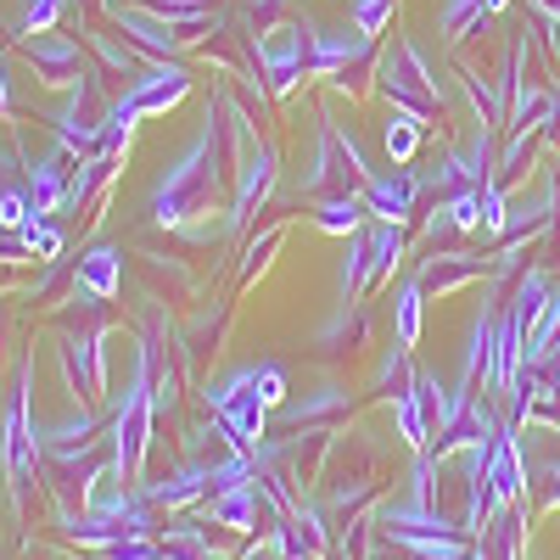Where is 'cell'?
I'll use <instances>...</instances> for the list:
<instances>
[{"label": "cell", "mask_w": 560, "mask_h": 560, "mask_svg": "<svg viewBox=\"0 0 560 560\" xmlns=\"http://www.w3.org/2000/svg\"><path fill=\"white\" fill-rule=\"evenodd\" d=\"M28 219H34L28 191H0V224H7V230H23Z\"/></svg>", "instance_id": "obj_28"}, {"label": "cell", "mask_w": 560, "mask_h": 560, "mask_svg": "<svg viewBox=\"0 0 560 560\" xmlns=\"http://www.w3.org/2000/svg\"><path fill=\"white\" fill-rule=\"evenodd\" d=\"M102 560H163V544H152V538H118V544L102 549Z\"/></svg>", "instance_id": "obj_26"}, {"label": "cell", "mask_w": 560, "mask_h": 560, "mask_svg": "<svg viewBox=\"0 0 560 560\" xmlns=\"http://www.w3.org/2000/svg\"><path fill=\"white\" fill-rule=\"evenodd\" d=\"M185 90H191L185 68H152V73H140V79H135V90H129L124 102H129L140 118H147V113H168V107L185 96Z\"/></svg>", "instance_id": "obj_12"}, {"label": "cell", "mask_w": 560, "mask_h": 560, "mask_svg": "<svg viewBox=\"0 0 560 560\" xmlns=\"http://www.w3.org/2000/svg\"><path fill=\"white\" fill-rule=\"evenodd\" d=\"M448 224L454 230H482V185H459L448 197Z\"/></svg>", "instance_id": "obj_24"}, {"label": "cell", "mask_w": 560, "mask_h": 560, "mask_svg": "<svg viewBox=\"0 0 560 560\" xmlns=\"http://www.w3.org/2000/svg\"><path fill=\"white\" fill-rule=\"evenodd\" d=\"M269 185H275V152H269V147H253V140H247V158H242V168H236V208H230V224L242 230V224L264 208Z\"/></svg>", "instance_id": "obj_7"}, {"label": "cell", "mask_w": 560, "mask_h": 560, "mask_svg": "<svg viewBox=\"0 0 560 560\" xmlns=\"http://www.w3.org/2000/svg\"><path fill=\"white\" fill-rule=\"evenodd\" d=\"M202 510H208L213 527L247 538V533L258 527V488H253V477H247V482H230V488H219V493H208Z\"/></svg>", "instance_id": "obj_9"}, {"label": "cell", "mask_w": 560, "mask_h": 560, "mask_svg": "<svg viewBox=\"0 0 560 560\" xmlns=\"http://www.w3.org/2000/svg\"><path fill=\"white\" fill-rule=\"evenodd\" d=\"M382 90L393 96V107H404L415 118H432L443 107V90H438V79L427 73V62H420V51H415L409 39L393 45V57L382 68Z\"/></svg>", "instance_id": "obj_4"}, {"label": "cell", "mask_w": 560, "mask_h": 560, "mask_svg": "<svg viewBox=\"0 0 560 560\" xmlns=\"http://www.w3.org/2000/svg\"><path fill=\"white\" fill-rule=\"evenodd\" d=\"M118 280H124V253L118 247H96V253L79 258V287L96 298V303L118 298Z\"/></svg>", "instance_id": "obj_14"}, {"label": "cell", "mask_w": 560, "mask_h": 560, "mask_svg": "<svg viewBox=\"0 0 560 560\" xmlns=\"http://www.w3.org/2000/svg\"><path fill=\"white\" fill-rule=\"evenodd\" d=\"M420 124H427V118L393 107V118H387V158H393V168H404V163L420 152Z\"/></svg>", "instance_id": "obj_18"}, {"label": "cell", "mask_w": 560, "mask_h": 560, "mask_svg": "<svg viewBox=\"0 0 560 560\" xmlns=\"http://www.w3.org/2000/svg\"><path fill=\"white\" fill-rule=\"evenodd\" d=\"M242 560H280V555H275V544H269V549H247Z\"/></svg>", "instance_id": "obj_30"}, {"label": "cell", "mask_w": 560, "mask_h": 560, "mask_svg": "<svg viewBox=\"0 0 560 560\" xmlns=\"http://www.w3.org/2000/svg\"><path fill=\"white\" fill-rule=\"evenodd\" d=\"M124 28H129V34H135L140 45H147L152 57H168V45L179 39L168 18H163V23H152V18H140V12H124Z\"/></svg>", "instance_id": "obj_22"}, {"label": "cell", "mask_w": 560, "mask_h": 560, "mask_svg": "<svg viewBox=\"0 0 560 560\" xmlns=\"http://www.w3.org/2000/svg\"><path fill=\"white\" fill-rule=\"evenodd\" d=\"M152 348H140V370L124 393V409L113 420V477L124 488L140 482V459H147V443H152Z\"/></svg>", "instance_id": "obj_3"}, {"label": "cell", "mask_w": 560, "mask_h": 560, "mask_svg": "<svg viewBox=\"0 0 560 560\" xmlns=\"http://www.w3.org/2000/svg\"><path fill=\"white\" fill-rule=\"evenodd\" d=\"M62 174H68L62 163H39V168H34V179H28V202H34V219L57 213V208L68 202V179H62Z\"/></svg>", "instance_id": "obj_16"}, {"label": "cell", "mask_w": 560, "mask_h": 560, "mask_svg": "<svg viewBox=\"0 0 560 560\" xmlns=\"http://www.w3.org/2000/svg\"><path fill=\"white\" fill-rule=\"evenodd\" d=\"M415 191H420L415 174L409 168H393V174H370L359 197H364V213H376L382 224H404L409 208H415Z\"/></svg>", "instance_id": "obj_8"}, {"label": "cell", "mask_w": 560, "mask_h": 560, "mask_svg": "<svg viewBox=\"0 0 560 560\" xmlns=\"http://www.w3.org/2000/svg\"><path fill=\"white\" fill-rule=\"evenodd\" d=\"M23 57L34 62V73L45 84H68L79 73V45L62 34H23Z\"/></svg>", "instance_id": "obj_10"}, {"label": "cell", "mask_w": 560, "mask_h": 560, "mask_svg": "<svg viewBox=\"0 0 560 560\" xmlns=\"http://www.w3.org/2000/svg\"><path fill=\"white\" fill-rule=\"evenodd\" d=\"M555 499H560V488H555Z\"/></svg>", "instance_id": "obj_32"}, {"label": "cell", "mask_w": 560, "mask_h": 560, "mask_svg": "<svg viewBox=\"0 0 560 560\" xmlns=\"http://www.w3.org/2000/svg\"><path fill=\"white\" fill-rule=\"evenodd\" d=\"M258 62H264V79L287 96V90L314 68V28H298V23H280L264 34L258 45Z\"/></svg>", "instance_id": "obj_5"}, {"label": "cell", "mask_w": 560, "mask_h": 560, "mask_svg": "<svg viewBox=\"0 0 560 560\" xmlns=\"http://www.w3.org/2000/svg\"><path fill=\"white\" fill-rule=\"evenodd\" d=\"M398 253H404L398 224H376V236H364V287H376V280L398 264Z\"/></svg>", "instance_id": "obj_15"}, {"label": "cell", "mask_w": 560, "mask_h": 560, "mask_svg": "<svg viewBox=\"0 0 560 560\" xmlns=\"http://www.w3.org/2000/svg\"><path fill=\"white\" fill-rule=\"evenodd\" d=\"M420 303H427V292H420V280H409V287L398 292V348H415L420 342Z\"/></svg>", "instance_id": "obj_23"}, {"label": "cell", "mask_w": 560, "mask_h": 560, "mask_svg": "<svg viewBox=\"0 0 560 560\" xmlns=\"http://www.w3.org/2000/svg\"><path fill=\"white\" fill-rule=\"evenodd\" d=\"M393 420H398V432H404L409 448H427V443H432V427H427V415H420L415 393H398V398H393Z\"/></svg>", "instance_id": "obj_21"}, {"label": "cell", "mask_w": 560, "mask_h": 560, "mask_svg": "<svg viewBox=\"0 0 560 560\" xmlns=\"http://www.w3.org/2000/svg\"><path fill=\"white\" fill-rule=\"evenodd\" d=\"M51 23H57V0H28L23 34H51Z\"/></svg>", "instance_id": "obj_29"}, {"label": "cell", "mask_w": 560, "mask_h": 560, "mask_svg": "<svg viewBox=\"0 0 560 560\" xmlns=\"http://www.w3.org/2000/svg\"><path fill=\"white\" fill-rule=\"evenodd\" d=\"M0 107H7V84H0Z\"/></svg>", "instance_id": "obj_31"}, {"label": "cell", "mask_w": 560, "mask_h": 560, "mask_svg": "<svg viewBox=\"0 0 560 560\" xmlns=\"http://www.w3.org/2000/svg\"><path fill=\"white\" fill-rule=\"evenodd\" d=\"M7 471H12L18 493L34 477V427H28V393L23 387L12 393V409H7Z\"/></svg>", "instance_id": "obj_11"}, {"label": "cell", "mask_w": 560, "mask_h": 560, "mask_svg": "<svg viewBox=\"0 0 560 560\" xmlns=\"http://www.w3.org/2000/svg\"><path fill=\"white\" fill-rule=\"evenodd\" d=\"M18 236H23V247H28L34 258H57V253H62V230H57V224H39V219H28V224L18 230Z\"/></svg>", "instance_id": "obj_25"}, {"label": "cell", "mask_w": 560, "mask_h": 560, "mask_svg": "<svg viewBox=\"0 0 560 560\" xmlns=\"http://www.w3.org/2000/svg\"><path fill=\"white\" fill-rule=\"evenodd\" d=\"M522 493H527V465H522V448H516V420H504L499 438H493V454H488V499H493V510H504Z\"/></svg>", "instance_id": "obj_6"}, {"label": "cell", "mask_w": 560, "mask_h": 560, "mask_svg": "<svg viewBox=\"0 0 560 560\" xmlns=\"http://www.w3.org/2000/svg\"><path fill=\"white\" fill-rule=\"evenodd\" d=\"M275 404H287V370L280 364H242L236 376H224L208 393V409L219 415V427L230 432V443L258 454L264 443V420Z\"/></svg>", "instance_id": "obj_2"}, {"label": "cell", "mask_w": 560, "mask_h": 560, "mask_svg": "<svg viewBox=\"0 0 560 560\" xmlns=\"http://www.w3.org/2000/svg\"><path fill=\"white\" fill-rule=\"evenodd\" d=\"M477 275V258H465V253H443L427 275H420V292H448L459 287V280H471Z\"/></svg>", "instance_id": "obj_19"}, {"label": "cell", "mask_w": 560, "mask_h": 560, "mask_svg": "<svg viewBox=\"0 0 560 560\" xmlns=\"http://www.w3.org/2000/svg\"><path fill=\"white\" fill-rule=\"evenodd\" d=\"M387 12H393V0H359V7H353V28L376 39L382 23H387Z\"/></svg>", "instance_id": "obj_27"}, {"label": "cell", "mask_w": 560, "mask_h": 560, "mask_svg": "<svg viewBox=\"0 0 560 560\" xmlns=\"http://www.w3.org/2000/svg\"><path fill=\"white\" fill-rule=\"evenodd\" d=\"M359 219H364V197H359V191H348V197H325L319 213H314V224H319V230H331V236H353Z\"/></svg>", "instance_id": "obj_17"}, {"label": "cell", "mask_w": 560, "mask_h": 560, "mask_svg": "<svg viewBox=\"0 0 560 560\" xmlns=\"http://www.w3.org/2000/svg\"><path fill=\"white\" fill-rule=\"evenodd\" d=\"M359 57H370V34H314V68L308 73H319V79H342L348 73V62H359Z\"/></svg>", "instance_id": "obj_13"}, {"label": "cell", "mask_w": 560, "mask_h": 560, "mask_svg": "<svg viewBox=\"0 0 560 560\" xmlns=\"http://www.w3.org/2000/svg\"><path fill=\"white\" fill-rule=\"evenodd\" d=\"M504 7V0H448V12H443V34L448 39H465V34H471L488 12H499Z\"/></svg>", "instance_id": "obj_20"}, {"label": "cell", "mask_w": 560, "mask_h": 560, "mask_svg": "<svg viewBox=\"0 0 560 560\" xmlns=\"http://www.w3.org/2000/svg\"><path fill=\"white\" fill-rule=\"evenodd\" d=\"M230 140H253L242 118H230L224 107H208V129L191 140V152H185L152 191V219L158 224H191L202 219L219 191H224V163H230Z\"/></svg>", "instance_id": "obj_1"}]
</instances>
